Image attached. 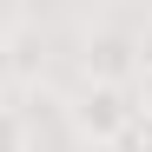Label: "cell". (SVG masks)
Listing matches in <instances>:
<instances>
[{"label":"cell","mask_w":152,"mask_h":152,"mask_svg":"<svg viewBox=\"0 0 152 152\" xmlns=\"http://www.w3.org/2000/svg\"><path fill=\"white\" fill-rule=\"evenodd\" d=\"M126 93H132V119L152 126V53L139 60V73H132V86H126Z\"/></svg>","instance_id":"277c9868"},{"label":"cell","mask_w":152,"mask_h":152,"mask_svg":"<svg viewBox=\"0 0 152 152\" xmlns=\"http://www.w3.org/2000/svg\"><path fill=\"white\" fill-rule=\"evenodd\" d=\"M80 60H86V80H99V86H132V73H139V60H145V46H139L132 27H86Z\"/></svg>","instance_id":"7a4b0ae2"},{"label":"cell","mask_w":152,"mask_h":152,"mask_svg":"<svg viewBox=\"0 0 152 152\" xmlns=\"http://www.w3.org/2000/svg\"><path fill=\"white\" fill-rule=\"evenodd\" d=\"M66 126H73V139L93 145V152H113L126 145V132H132V93L126 86H99V80H80L66 93Z\"/></svg>","instance_id":"6da1fadb"},{"label":"cell","mask_w":152,"mask_h":152,"mask_svg":"<svg viewBox=\"0 0 152 152\" xmlns=\"http://www.w3.org/2000/svg\"><path fill=\"white\" fill-rule=\"evenodd\" d=\"M0 152H33V132L13 106H0Z\"/></svg>","instance_id":"3957f363"}]
</instances>
